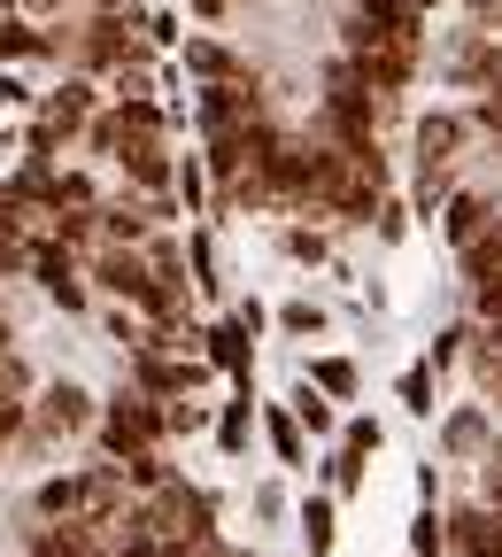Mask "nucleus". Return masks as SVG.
I'll use <instances>...</instances> for the list:
<instances>
[{"label": "nucleus", "instance_id": "obj_10", "mask_svg": "<svg viewBox=\"0 0 502 557\" xmlns=\"http://www.w3.org/2000/svg\"><path fill=\"white\" fill-rule=\"evenodd\" d=\"M302 527H310V557H325V549H332V504H310Z\"/></svg>", "mask_w": 502, "mask_h": 557}, {"label": "nucleus", "instance_id": "obj_18", "mask_svg": "<svg viewBox=\"0 0 502 557\" xmlns=\"http://www.w3.org/2000/svg\"><path fill=\"white\" fill-rule=\"evenodd\" d=\"M340 449H355V457H372V449H379V426H348V434H340Z\"/></svg>", "mask_w": 502, "mask_h": 557}, {"label": "nucleus", "instance_id": "obj_8", "mask_svg": "<svg viewBox=\"0 0 502 557\" xmlns=\"http://www.w3.org/2000/svg\"><path fill=\"white\" fill-rule=\"evenodd\" d=\"M78 116H86V86H62V94H54V109H47V124H54V132H70Z\"/></svg>", "mask_w": 502, "mask_h": 557}, {"label": "nucleus", "instance_id": "obj_21", "mask_svg": "<svg viewBox=\"0 0 502 557\" xmlns=\"http://www.w3.org/2000/svg\"><path fill=\"white\" fill-rule=\"evenodd\" d=\"M479 434H487V426H479V410H464V418H456V426H449V442H456V449H472Z\"/></svg>", "mask_w": 502, "mask_h": 557}, {"label": "nucleus", "instance_id": "obj_11", "mask_svg": "<svg viewBox=\"0 0 502 557\" xmlns=\"http://www.w3.org/2000/svg\"><path fill=\"white\" fill-rule=\"evenodd\" d=\"M425 395H434V364H410V372H402V403H410V410H434Z\"/></svg>", "mask_w": 502, "mask_h": 557}, {"label": "nucleus", "instance_id": "obj_5", "mask_svg": "<svg viewBox=\"0 0 502 557\" xmlns=\"http://www.w3.org/2000/svg\"><path fill=\"white\" fill-rule=\"evenodd\" d=\"M472 271L487 278V287H479V302H487V310H502V240H487V248L472 256Z\"/></svg>", "mask_w": 502, "mask_h": 557}, {"label": "nucleus", "instance_id": "obj_13", "mask_svg": "<svg viewBox=\"0 0 502 557\" xmlns=\"http://www.w3.org/2000/svg\"><path fill=\"white\" fill-rule=\"evenodd\" d=\"M47 39L39 32H24V24H0V54H39Z\"/></svg>", "mask_w": 502, "mask_h": 557}, {"label": "nucleus", "instance_id": "obj_26", "mask_svg": "<svg viewBox=\"0 0 502 557\" xmlns=\"http://www.w3.org/2000/svg\"><path fill=\"white\" fill-rule=\"evenodd\" d=\"M193 9H201V16H217V9H225V0H193Z\"/></svg>", "mask_w": 502, "mask_h": 557}, {"label": "nucleus", "instance_id": "obj_22", "mask_svg": "<svg viewBox=\"0 0 502 557\" xmlns=\"http://www.w3.org/2000/svg\"><path fill=\"white\" fill-rule=\"evenodd\" d=\"M39 557H86V542H78V534H47Z\"/></svg>", "mask_w": 502, "mask_h": 557}, {"label": "nucleus", "instance_id": "obj_3", "mask_svg": "<svg viewBox=\"0 0 502 557\" xmlns=\"http://www.w3.org/2000/svg\"><path fill=\"white\" fill-rule=\"evenodd\" d=\"M101 278H109L116 295H131V302L155 295V278H148V263H139V256H101Z\"/></svg>", "mask_w": 502, "mask_h": 557}, {"label": "nucleus", "instance_id": "obj_15", "mask_svg": "<svg viewBox=\"0 0 502 557\" xmlns=\"http://www.w3.org/2000/svg\"><path fill=\"white\" fill-rule=\"evenodd\" d=\"M271 442H278V457H286V465L302 457V434H294V418H271Z\"/></svg>", "mask_w": 502, "mask_h": 557}, {"label": "nucleus", "instance_id": "obj_27", "mask_svg": "<svg viewBox=\"0 0 502 557\" xmlns=\"http://www.w3.org/2000/svg\"><path fill=\"white\" fill-rule=\"evenodd\" d=\"M410 9H425V0H410Z\"/></svg>", "mask_w": 502, "mask_h": 557}, {"label": "nucleus", "instance_id": "obj_19", "mask_svg": "<svg viewBox=\"0 0 502 557\" xmlns=\"http://www.w3.org/2000/svg\"><path fill=\"white\" fill-rule=\"evenodd\" d=\"M449 233H456V240H472V233H479V201H456V218H449Z\"/></svg>", "mask_w": 502, "mask_h": 557}, {"label": "nucleus", "instance_id": "obj_2", "mask_svg": "<svg viewBox=\"0 0 502 557\" xmlns=\"http://www.w3.org/2000/svg\"><path fill=\"white\" fill-rule=\"evenodd\" d=\"M163 534L201 542V534H209V504H201V496H186V487H171V496H163Z\"/></svg>", "mask_w": 502, "mask_h": 557}, {"label": "nucleus", "instance_id": "obj_24", "mask_svg": "<svg viewBox=\"0 0 502 557\" xmlns=\"http://www.w3.org/2000/svg\"><path fill=\"white\" fill-rule=\"evenodd\" d=\"M9 101H16V78H0V109H9Z\"/></svg>", "mask_w": 502, "mask_h": 557}, {"label": "nucleus", "instance_id": "obj_23", "mask_svg": "<svg viewBox=\"0 0 502 557\" xmlns=\"http://www.w3.org/2000/svg\"><path fill=\"white\" fill-rule=\"evenodd\" d=\"M116 32H124V24H93V62H109V54H116V47H124V39H116Z\"/></svg>", "mask_w": 502, "mask_h": 557}, {"label": "nucleus", "instance_id": "obj_4", "mask_svg": "<svg viewBox=\"0 0 502 557\" xmlns=\"http://www.w3.org/2000/svg\"><path fill=\"white\" fill-rule=\"evenodd\" d=\"M47 426H54V434L86 426V395H78V387H54V395H47Z\"/></svg>", "mask_w": 502, "mask_h": 557}, {"label": "nucleus", "instance_id": "obj_9", "mask_svg": "<svg viewBox=\"0 0 502 557\" xmlns=\"http://www.w3.org/2000/svg\"><path fill=\"white\" fill-rule=\"evenodd\" d=\"M124 163H131V178H148V186H163V178H171V171H163V156H155V139H139Z\"/></svg>", "mask_w": 502, "mask_h": 557}, {"label": "nucleus", "instance_id": "obj_25", "mask_svg": "<svg viewBox=\"0 0 502 557\" xmlns=\"http://www.w3.org/2000/svg\"><path fill=\"white\" fill-rule=\"evenodd\" d=\"M479 116H487V124H502V101H487V109H479Z\"/></svg>", "mask_w": 502, "mask_h": 557}, {"label": "nucleus", "instance_id": "obj_1", "mask_svg": "<svg viewBox=\"0 0 502 557\" xmlns=\"http://www.w3.org/2000/svg\"><path fill=\"white\" fill-rule=\"evenodd\" d=\"M155 434H163V418L139 403V395H124L116 410H109V449L116 457H131V449H155Z\"/></svg>", "mask_w": 502, "mask_h": 557}, {"label": "nucleus", "instance_id": "obj_6", "mask_svg": "<svg viewBox=\"0 0 502 557\" xmlns=\"http://www.w3.org/2000/svg\"><path fill=\"white\" fill-rule=\"evenodd\" d=\"M32 263H39V278H47V295H62V302H78V278H70V263H62V248H39Z\"/></svg>", "mask_w": 502, "mask_h": 557}, {"label": "nucleus", "instance_id": "obj_16", "mask_svg": "<svg viewBox=\"0 0 502 557\" xmlns=\"http://www.w3.org/2000/svg\"><path fill=\"white\" fill-rule=\"evenodd\" d=\"M317 387H332V395H348V387H355V364H340V357H332V364H317Z\"/></svg>", "mask_w": 502, "mask_h": 557}, {"label": "nucleus", "instance_id": "obj_17", "mask_svg": "<svg viewBox=\"0 0 502 557\" xmlns=\"http://www.w3.org/2000/svg\"><path fill=\"white\" fill-rule=\"evenodd\" d=\"M410 542H417V557H434V549H441V519H434V511H425V519H417V534H410Z\"/></svg>", "mask_w": 502, "mask_h": 557}, {"label": "nucleus", "instance_id": "obj_14", "mask_svg": "<svg viewBox=\"0 0 502 557\" xmlns=\"http://www.w3.org/2000/svg\"><path fill=\"white\" fill-rule=\"evenodd\" d=\"M355 480H364V457H355V449H340V457H332V487H340V496H348V487H355Z\"/></svg>", "mask_w": 502, "mask_h": 557}, {"label": "nucleus", "instance_id": "obj_7", "mask_svg": "<svg viewBox=\"0 0 502 557\" xmlns=\"http://www.w3.org/2000/svg\"><path fill=\"white\" fill-rule=\"evenodd\" d=\"M209 341H217V364H225V372H248V325H240V318H233V325H217Z\"/></svg>", "mask_w": 502, "mask_h": 557}, {"label": "nucleus", "instance_id": "obj_12", "mask_svg": "<svg viewBox=\"0 0 502 557\" xmlns=\"http://www.w3.org/2000/svg\"><path fill=\"white\" fill-rule=\"evenodd\" d=\"M417 148H425V163H441V156L456 148V124H449V116H441V124H425V132H417Z\"/></svg>", "mask_w": 502, "mask_h": 557}, {"label": "nucleus", "instance_id": "obj_20", "mask_svg": "<svg viewBox=\"0 0 502 557\" xmlns=\"http://www.w3.org/2000/svg\"><path fill=\"white\" fill-rule=\"evenodd\" d=\"M294 418H310V426H332V410H325V403H317V395H310V387H302V395H294Z\"/></svg>", "mask_w": 502, "mask_h": 557}]
</instances>
